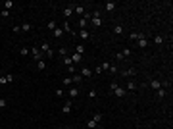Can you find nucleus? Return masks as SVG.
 <instances>
[{
    "mask_svg": "<svg viewBox=\"0 0 173 129\" xmlns=\"http://www.w3.org/2000/svg\"><path fill=\"white\" fill-rule=\"evenodd\" d=\"M58 52L62 54V58H64V56H67V48H65V46H62V48H60Z\"/></svg>",
    "mask_w": 173,
    "mask_h": 129,
    "instance_id": "nucleus-32",
    "label": "nucleus"
},
{
    "mask_svg": "<svg viewBox=\"0 0 173 129\" xmlns=\"http://www.w3.org/2000/svg\"><path fill=\"white\" fill-rule=\"evenodd\" d=\"M0 16H2V17H8L10 12H8V10H0Z\"/></svg>",
    "mask_w": 173,
    "mask_h": 129,
    "instance_id": "nucleus-36",
    "label": "nucleus"
},
{
    "mask_svg": "<svg viewBox=\"0 0 173 129\" xmlns=\"http://www.w3.org/2000/svg\"><path fill=\"white\" fill-rule=\"evenodd\" d=\"M52 33H54V37H62V29H60V27H56Z\"/></svg>",
    "mask_w": 173,
    "mask_h": 129,
    "instance_id": "nucleus-33",
    "label": "nucleus"
},
{
    "mask_svg": "<svg viewBox=\"0 0 173 129\" xmlns=\"http://www.w3.org/2000/svg\"><path fill=\"white\" fill-rule=\"evenodd\" d=\"M37 70H39V71L46 70V64H44V60H39V62H37Z\"/></svg>",
    "mask_w": 173,
    "mask_h": 129,
    "instance_id": "nucleus-18",
    "label": "nucleus"
},
{
    "mask_svg": "<svg viewBox=\"0 0 173 129\" xmlns=\"http://www.w3.org/2000/svg\"><path fill=\"white\" fill-rule=\"evenodd\" d=\"M71 106H73V100L69 98V100L64 104V108H62V114H69V112H71Z\"/></svg>",
    "mask_w": 173,
    "mask_h": 129,
    "instance_id": "nucleus-4",
    "label": "nucleus"
},
{
    "mask_svg": "<svg viewBox=\"0 0 173 129\" xmlns=\"http://www.w3.org/2000/svg\"><path fill=\"white\" fill-rule=\"evenodd\" d=\"M0 70H2V67H0Z\"/></svg>",
    "mask_w": 173,
    "mask_h": 129,
    "instance_id": "nucleus-43",
    "label": "nucleus"
},
{
    "mask_svg": "<svg viewBox=\"0 0 173 129\" xmlns=\"http://www.w3.org/2000/svg\"><path fill=\"white\" fill-rule=\"evenodd\" d=\"M67 129H69V127H67Z\"/></svg>",
    "mask_w": 173,
    "mask_h": 129,
    "instance_id": "nucleus-44",
    "label": "nucleus"
},
{
    "mask_svg": "<svg viewBox=\"0 0 173 129\" xmlns=\"http://www.w3.org/2000/svg\"><path fill=\"white\" fill-rule=\"evenodd\" d=\"M150 87H152L154 91L162 89V81H158V79H152V81H150Z\"/></svg>",
    "mask_w": 173,
    "mask_h": 129,
    "instance_id": "nucleus-11",
    "label": "nucleus"
},
{
    "mask_svg": "<svg viewBox=\"0 0 173 129\" xmlns=\"http://www.w3.org/2000/svg\"><path fill=\"white\" fill-rule=\"evenodd\" d=\"M67 95H69V98H71V100H73V98H77V96H79V89H75V87H71V89H69V93H67Z\"/></svg>",
    "mask_w": 173,
    "mask_h": 129,
    "instance_id": "nucleus-14",
    "label": "nucleus"
},
{
    "mask_svg": "<svg viewBox=\"0 0 173 129\" xmlns=\"http://www.w3.org/2000/svg\"><path fill=\"white\" fill-rule=\"evenodd\" d=\"M56 27H58V25H56V21H48V29H52V31H54Z\"/></svg>",
    "mask_w": 173,
    "mask_h": 129,
    "instance_id": "nucleus-34",
    "label": "nucleus"
},
{
    "mask_svg": "<svg viewBox=\"0 0 173 129\" xmlns=\"http://www.w3.org/2000/svg\"><path fill=\"white\" fill-rule=\"evenodd\" d=\"M92 120H94L96 123H100V121H102V114H100V112H96L94 116H92Z\"/></svg>",
    "mask_w": 173,
    "mask_h": 129,
    "instance_id": "nucleus-25",
    "label": "nucleus"
},
{
    "mask_svg": "<svg viewBox=\"0 0 173 129\" xmlns=\"http://www.w3.org/2000/svg\"><path fill=\"white\" fill-rule=\"evenodd\" d=\"M164 41H165V39H164V37H162V35H158V37H154V42H156V44H164Z\"/></svg>",
    "mask_w": 173,
    "mask_h": 129,
    "instance_id": "nucleus-23",
    "label": "nucleus"
},
{
    "mask_svg": "<svg viewBox=\"0 0 173 129\" xmlns=\"http://www.w3.org/2000/svg\"><path fill=\"white\" fill-rule=\"evenodd\" d=\"M135 89H137V83H135V81H129L127 83V91H135Z\"/></svg>",
    "mask_w": 173,
    "mask_h": 129,
    "instance_id": "nucleus-26",
    "label": "nucleus"
},
{
    "mask_svg": "<svg viewBox=\"0 0 173 129\" xmlns=\"http://www.w3.org/2000/svg\"><path fill=\"white\" fill-rule=\"evenodd\" d=\"M115 58H117V60H123L125 56H123V52H117V54H115Z\"/></svg>",
    "mask_w": 173,
    "mask_h": 129,
    "instance_id": "nucleus-40",
    "label": "nucleus"
},
{
    "mask_svg": "<svg viewBox=\"0 0 173 129\" xmlns=\"http://www.w3.org/2000/svg\"><path fill=\"white\" fill-rule=\"evenodd\" d=\"M71 62H73V64H81V62H83V56H81V54H77V52H75V54L71 56Z\"/></svg>",
    "mask_w": 173,
    "mask_h": 129,
    "instance_id": "nucleus-13",
    "label": "nucleus"
},
{
    "mask_svg": "<svg viewBox=\"0 0 173 129\" xmlns=\"http://www.w3.org/2000/svg\"><path fill=\"white\" fill-rule=\"evenodd\" d=\"M79 39L89 41V39H90V31H89V29H81V31H79Z\"/></svg>",
    "mask_w": 173,
    "mask_h": 129,
    "instance_id": "nucleus-5",
    "label": "nucleus"
},
{
    "mask_svg": "<svg viewBox=\"0 0 173 129\" xmlns=\"http://www.w3.org/2000/svg\"><path fill=\"white\" fill-rule=\"evenodd\" d=\"M121 75L123 77H133V75H137V70H133V67H131V70H123Z\"/></svg>",
    "mask_w": 173,
    "mask_h": 129,
    "instance_id": "nucleus-9",
    "label": "nucleus"
},
{
    "mask_svg": "<svg viewBox=\"0 0 173 129\" xmlns=\"http://www.w3.org/2000/svg\"><path fill=\"white\" fill-rule=\"evenodd\" d=\"M6 106H8V100H6V98H0V108H6Z\"/></svg>",
    "mask_w": 173,
    "mask_h": 129,
    "instance_id": "nucleus-31",
    "label": "nucleus"
},
{
    "mask_svg": "<svg viewBox=\"0 0 173 129\" xmlns=\"http://www.w3.org/2000/svg\"><path fill=\"white\" fill-rule=\"evenodd\" d=\"M75 52H77V54H81V56H83V52H85V44H77Z\"/></svg>",
    "mask_w": 173,
    "mask_h": 129,
    "instance_id": "nucleus-27",
    "label": "nucleus"
},
{
    "mask_svg": "<svg viewBox=\"0 0 173 129\" xmlns=\"http://www.w3.org/2000/svg\"><path fill=\"white\" fill-rule=\"evenodd\" d=\"M98 125H100V123H96L94 120H89V121H87V129H98Z\"/></svg>",
    "mask_w": 173,
    "mask_h": 129,
    "instance_id": "nucleus-15",
    "label": "nucleus"
},
{
    "mask_svg": "<svg viewBox=\"0 0 173 129\" xmlns=\"http://www.w3.org/2000/svg\"><path fill=\"white\" fill-rule=\"evenodd\" d=\"M58 129H67V127H58Z\"/></svg>",
    "mask_w": 173,
    "mask_h": 129,
    "instance_id": "nucleus-42",
    "label": "nucleus"
},
{
    "mask_svg": "<svg viewBox=\"0 0 173 129\" xmlns=\"http://www.w3.org/2000/svg\"><path fill=\"white\" fill-rule=\"evenodd\" d=\"M114 93H115V96H119V98H123V96H125V95H127V91H125V89H123V87H115V89H114Z\"/></svg>",
    "mask_w": 173,
    "mask_h": 129,
    "instance_id": "nucleus-8",
    "label": "nucleus"
},
{
    "mask_svg": "<svg viewBox=\"0 0 173 129\" xmlns=\"http://www.w3.org/2000/svg\"><path fill=\"white\" fill-rule=\"evenodd\" d=\"M19 54H21V56H29V54H31V50H29L27 46H21V48H19Z\"/></svg>",
    "mask_w": 173,
    "mask_h": 129,
    "instance_id": "nucleus-21",
    "label": "nucleus"
},
{
    "mask_svg": "<svg viewBox=\"0 0 173 129\" xmlns=\"http://www.w3.org/2000/svg\"><path fill=\"white\" fill-rule=\"evenodd\" d=\"M156 93H158V98H165V95H167V89H164V87H162V89H158Z\"/></svg>",
    "mask_w": 173,
    "mask_h": 129,
    "instance_id": "nucleus-17",
    "label": "nucleus"
},
{
    "mask_svg": "<svg viewBox=\"0 0 173 129\" xmlns=\"http://www.w3.org/2000/svg\"><path fill=\"white\" fill-rule=\"evenodd\" d=\"M73 14H77V16H85V6L75 4V8H73Z\"/></svg>",
    "mask_w": 173,
    "mask_h": 129,
    "instance_id": "nucleus-7",
    "label": "nucleus"
},
{
    "mask_svg": "<svg viewBox=\"0 0 173 129\" xmlns=\"http://www.w3.org/2000/svg\"><path fill=\"white\" fill-rule=\"evenodd\" d=\"M2 6H4V10H8V12H10L12 8H14V2H12V0H6V2H4Z\"/></svg>",
    "mask_w": 173,
    "mask_h": 129,
    "instance_id": "nucleus-20",
    "label": "nucleus"
},
{
    "mask_svg": "<svg viewBox=\"0 0 173 129\" xmlns=\"http://www.w3.org/2000/svg\"><path fill=\"white\" fill-rule=\"evenodd\" d=\"M64 29H65L67 33H73V29H71V25H69V21H65V23H64Z\"/></svg>",
    "mask_w": 173,
    "mask_h": 129,
    "instance_id": "nucleus-29",
    "label": "nucleus"
},
{
    "mask_svg": "<svg viewBox=\"0 0 173 129\" xmlns=\"http://www.w3.org/2000/svg\"><path fill=\"white\" fill-rule=\"evenodd\" d=\"M31 56L35 58V62H39V60H44V54L40 52V48L39 46H35V48H31Z\"/></svg>",
    "mask_w": 173,
    "mask_h": 129,
    "instance_id": "nucleus-1",
    "label": "nucleus"
},
{
    "mask_svg": "<svg viewBox=\"0 0 173 129\" xmlns=\"http://www.w3.org/2000/svg\"><path fill=\"white\" fill-rule=\"evenodd\" d=\"M115 6H117L115 2H106V12H114V10H115Z\"/></svg>",
    "mask_w": 173,
    "mask_h": 129,
    "instance_id": "nucleus-19",
    "label": "nucleus"
},
{
    "mask_svg": "<svg viewBox=\"0 0 173 129\" xmlns=\"http://www.w3.org/2000/svg\"><path fill=\"white\" fill-rule=\"evenodd\" d=\"M62 83H64V85H71V77H65V79H64Z\"/></svg>",
    "mask_w": 173,
    "mask_h": 129,
    "instance_id": "nucleus-38",
    "label": "nucleus"
},
{
    "mask_svg": "<svg viewBox=\"0 0 173 129\" xmlns=\"http://www.w3.org/2000/svg\"><path fill=\"white\" fill-rule=\"evenodd\" d=\"M64 66H65V67H71V66H73V62H71L69 56H64Z\"/></svg>",
    "mask_w": 173,
    "mask_h": 129,
    "instance_id": "nucleus-22",
    "label": "nucleus"
},
{
    "mask_svg": "<svg viewBox=\"0 0 173 129\" xmlns=\"http://www.w3.org/2000/svg\"><path fill=\"white\" fill-rule=\"evenodd\" d=\"M81 81H83L81 73H73V75H71V83H81Z\"/></svg>",
    "mask_w": 173,
    "mask_h": 129,
    "instance_id": "nucleus-16",
    "label": "nucleus"
},
{
    "mask_svg": "<svg viewBox=\"0 0 173 129\" xmlns=\"http://www.w3.org/2000/svg\"><path fill=\"white\" fill-rule=\"evenodd\" d=\"M90 21H92V25H94V27H100V25H102L100 12H94V14H92V17H90Z\"/></svg>",
    "mask_w": 173,
    "mask_h": 129,
    "instance_id": "nucleus-2",
    "label": "nucleus"
},
{
    "mask_svg": "<svg viewBox=\"0 0 173 129\" xmlns=\"http://www.w3.org/2000/svg\"><path fill=\"white\" fill-rule=\"evenodd\" d=\"M73 8H75V4H69V6L64 8V17H65V19H69V17L73 16Z\"/></svg>",
    "mask_w": 173,
    "mask_h": 129,
    "instance_id": "nucleus-3",
    "label": "nucleus"
},
{
    "mask_svg": "<svg viewBox=\"0 0 173 129\" xmlns=\"http://www.w3.org/2000/svg\"><path fill=\"white\" fill-rule=\"evenodd\" d=\"M100 67H102V71H110V67H112V64H110V62H104V64H100Z\"/></svg>",
    "mask_w": 173,
    "mask_h": 129,
    "instance_id": "nucleus-28",
    "label": "nucleus"
},
{
    "mask_svg": "<svg viewBox=\"0 0 173 129\" xmlns=\"http://www.w3.org/2000/svg\"><path fill=\"white\" fill-rule=\"evenodd\" d=\"M143 37H146L144 33H137V31H133L131 35H129V39L131 41H139V39H143Z\"/></svg>",
    "mask_w": 173,
    "mask_h": 129,
    "instance_id": "nucleus-10",
    "label": "nucleus"
},
{
    "mask_svg": "<svg viewBox=\"0 0 173 129\" xmlns=\"http://www.w3.org/2000/svg\"><path fill=\"white\" fill-rule=\"evenodd\" d=\"M56 96H64V91H62V89H56Z\"/></svg>",
    "mask_w": 173,
    "mask_h": 129,
    "instance_id": "nucleus-41",
    "label": "nucleus"
},
{
    "mask_svg": "<svg viewBox=\"0 0 173 129\" xmlns=\"http://www.w3.org/2000/svg\"><path fill=\"white\" fill-rule=\"evenodd\" d=\"M137 46H139V48H143V50H144V48H148V39H146V37L139 39V41H137Z\"/></svg>",
    "mask_w": 173,
    "mask_h": 129,
    "instance_id": "nucleus-6",
    "label": "nucleus"
},
{
    "mask_svg": "<svg viewBox=\"0 0 173 129\" xmlns=\"http://www.w3.org/2000/svg\"><path fill=\"white\" fill-rule=\"evenodd\" d=\"M81 77H92V70H89V67H81Z\"/></svg>",
    "mask_w": 173,
    "mask_h": 129,
    "instance_id": "nucleus-12",
    "label": "nucleus"
},
{
    "mask_svg": "<svg viewBox=\"0 0 173 129\" xmlns=\"http://www.w3.org/2000/svg\"><path fill=\"white\" fill-rule=\"evenodd\" d=\"M6 83H8V77H6V75L0 77V85H6Z\"/></svg>",
    "mask_w": 173,
    "mask_h": 129,
    "instance_id": "nucleus-37",
    "label": "nucleus"
},
{
    "mask_svg": "<svg viewBox=\"0 0 173 129\" xmlns=\"http://www.w3.org/2000/svg\"><path fill=\"white\" fill-rule=\"evenodd\" d=\"M114 33L115 35H121L123 33V25H114Z\"/></svg>",
    "mask_w": 173,
    "mask_h": 129,
    "instance_id": "nucleus-24",
    "label": "nucleus"
},
{
    "mask_svg": "<svg viewBox=\"0 0 173 129\" xmlns=\"http://www.w3.org/2000/svg\"><path fill=\"white\" fill-rule=\"evenodd\" d=\"M21 31H31V25H29V23H23V25H21Z\"/></svg>",
    "mask_w": 173,
    "mask_h": 129,
    "instance_id": "nucleus-35",
    "label": "nucleus"
},
{
    "mask_svg": "<svg viewBox=\"0 0 173 129\" xmlns=\"http://www.w3.org/2000/svg\"><path fill=\"white\" fill-rule=\"evenodd\" d=\"M129 54H131V50H129V48H123V56H125V58H127V56H129Z\"/></svg>",
    "mask_w": 173,
    "mask_h": 129,
    "instance_id": "nucleus-39",
    "label": "nucleus"
},
{
    "mask_svg": "<svg viewBox=\"0 0 173 129\" xmlns=\"http://www.w3.org/2000/svg\"><path fill=\"white\" fill-rule=\"evenodd\" d=\"M96 96H98V93H96L94 89H90V91H89V98H96Z\"/></svg>",
    "mask_w": 173,
    "mask_h": 129,
    "instance_id": "nucleus-30",
    "label": "nucleus"
}]
</instances>
